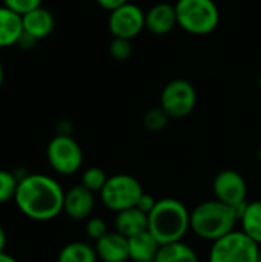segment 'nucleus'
I'll return each instance as SVG.
<instances>
[{"label": "nucleus", "instance_id": "obj_7", "mask_svg": "<svg viewBox=\"0 0 261 262\" xmlns=\"http://www.w3.org/2000/svg\"><path fill=\"white\" fill-rule=\"evenodd\" d=\"M51 169L63 177L77 173L83 164V150L72 135H55L46 146Z\"/></svg>", "mask_w": 261, "mask_h": 262}, {"label": "nucleus", "instance_id": "obj_2", "mask_svg": "<svg viewBox=\"0 0 261 262\" xmlns=\"http://www.w3.org/2000/svg\"><path fill=\"white\" fill-rule=\"evenodd\" d=\"M148 220V232L160 246L183 241L191 230V210L177 198L158 200Z\"/></svg>", "mask_w": 261, "mask_h": 262}, {"label": "nucleus", "instance_id": "obj_15", "mask_svg": "<svg viewBox=\"0 0 261 262\" xmlns=\"http://www.w3.org/2000/svg\"><path fill=\"white\" fill-rule=\"evenodd\" d=\"M148 215L138 210L137 207L126 209L123 212L115 213L114 218V230L126 238H132L143 232H148Z\"/></svg>", "mask_w": 261, "mask_h": 262}, {"label": "nucleus", "instance_id": "obj_33", "mask_svg": "<svg viewBox=\"0 0 261 262\" xmlns=\"http://www.w3.org/2000/svg\"><path fill=\"white\" fill-rule=\"evenodd\" d=\"M258 262H261V250H260V258H258Z\"/></svg>", "mask_w": 261, "mask_h": 262}, {"label": "nucleus", "instance_id": "obj_14", "mask_svg": "<svg viewBox=\"0 0 261 262\" xmlns=\"http://www.w3.org/2000/svg\"><path fill=\"white\" fill-rule=\"evenodd\" d=\"M22 20H23V34L35 41H40L48 35H51L55 26L52 12L43 6L25 14Z\"/></svg>", "mask_w": 261, "mask_h": 262}, {"label": "nucleus", "instance_id": "obj_6", "mask_svg": "<svg viewBox=\"0 0 261 262\" xmlns=\"http://www.w3.org/2000/svg\"><path fill=\"white\" fill-rule=\"evenodd\" d=\"M261 247L240 229L232 230L214 241L209 250V262H258Z\"/></svg>", "mask_w": 261, "mask_h": 262}, {"label": "nucleus", "instance_id": "obj_20", "mask_svg": "<svg viewBox=\"0 0 261 262\" xmlns=\"http://www.w3.org/2000/svg\"><path fill=\"white\" fill-rule=\"evenodd\" d=\"M57 262H98L95 247L83 241H72L62 247Z\"/></svg>", "mask_w": 261, "mask_h": 262}, {"label": "nucleus", "instance_id": "obj_34", "mask_svg": "<svg viewBox=\"0 0 261 262\" xmlns=\"http://www.w3.org/2000/svg\"><path fill=\"white\" fill-rule=\"evenodd\" d=\"M258 83H260V86H261V77H260V80H258Z\"/></svg>", "mask_w": 261, "mask_h": 262}, {"label": "nucleus", "instance_id": "obj_21", "mask_svg": "<svg viewBox=\"0 0 261 262\" xmlns=\"http://www.w3.org/2000/svg\"><path fill=\"white\" fill-rule=\"evenodd\" d=\"M108 175L103 169L97 167V166H91L88 169L83 170L82 173V186L86 187L88 190H91L92 193H100L102 189L105 187L106 181H108Z\"/></svg>", "mask_w": 261, "mask_h": 262}, {"label": "nucleus", "instance_id": "obj_27", "mask_svg": "<svg viewBox=\"0 0 261 262\" xmlns=\"http://www.w3.org/2000/svg\"><path fill=\"white\" fill-rule=\"evenodd\" d=\"M157 201H158V200H155L152 195H149V193H143V195H142V198H140V200H138V203H137V209H138V210H142L143 213L149 215V213L154 210V207H155Z\"/></svg>", "mask_w": 261, "mask_h": 262}, {"label": "nucleus", "instance_id": "obj_25", "mask_svg": "<svg viewBox=\"0 0 261 262\" xmlns=\"http://www.w3.org/2000/svg\"><path fill=\"white\" fill-rule=\"evenodd\" d=\"M108 224L103 218L98 216H91L89 220H86L85 224V233L89 239L92 241H98L100 238H103L108 233Z\"/></svg>", "mask_w": 261, "mask_h": 262}, {"label": "nucleus", "instance_id": "obj_24", "mask_svg": "<svg viewBox=\"0 0 261 262\" xmlns=\"http://www.w3.org/2000/svg\"><path fill=\"white\" fill-rule=\"evenodd\" d=\"M109 55L115 61H126V60H129V57L132 55L131 40L112 37V40L109 43Z\"/></svg>", "mask_w": 261, "mask_h": 262}, {"label": "nucleus", "instance_id": "obj_16", "mask_svg": "<svg viewBox=\"0 0 261 262\" xmlns=\"http://www.w3.org/2000/svg\"><path fill=\"white\" fill-rule=\"evenodd\" d=\"M22 35H23L22 15L2 5L0 6V48L18 45Z\"/></svg>", "mask_w": 261, "mask_h": 262}, {"label": "nucleus", "instance_id": "obj_9", "mask_svg": "<svg viewBox=\"0 0 261 262\" xmlns=\"http://www.w3.org/2000/svg\"><path fill=\"white\" fill-rule=\"evenodd\" d=\"M212 192L215 200L234 207L237 215L248 203V183L245 177L234 169H225L215 175Z\"/></svg>", "mask_w": 261, "mask_h": 262}, {"label": "nucleus", "instance_id": "obj_13", "mask_svg": "<svg viewBox=\"0 0 261 262\" xmlns=\"http://www.w3.org/2000/svg\"><path fill=\"white\" fill-rule=\"evenodd\" d=\"M177 25L175 6L166 2L157 3L145 12V28L154 35H166Z\"/></svg>", "mask_w": 261, "mask_h": 262}, {"label": "nucleus", "instance_id": "obj_22", "mask_svg": "<svg viewBox=\"0 0 261 262\" xmlns=\"http://www.w3.org/2000/svg\"><path fill=\"white\" fill-rule=\"evenodd\" d=\"M169 115L160 107H151L143 115V127L149 132H160L168 126Z\"/></svg>", "mask_w": 261, "mask_h": 262}, {"label": "nucleus", "instance_id": "obj_26", "mask_svg": "<svg viewBox=\"0 0 261 262\" xmlns=\"http://www.w3.org/2000/svg\"><path fill=\"white\" fill-rule=\"evenodd\" d=\"M3 5L18 15H25L42 6V0H3Z\"/></svg>", "mask_w": 261, "mask_h": 262}, {"label": "nucleus", "instance_id": "obj_5", "mask_svg": "<svg viewBox=\"0 0 261 262\" xmlns=\"http://www.w3.org/2000/svg\"><path fill=\"white\" fill-rule=\"evenodd\" d=\"M145 193L140 181L129 173H115L108 178L105 187L100 192L102 204L114 212H123L131 207H137L138 200Z\"/></svg>", "mask_w": 261, "mask_h": 262}, {"label": "nucleus", "instance_id": "obj_19", "mask_svg": "<svg viewBox=\"0 0 261 262\" xmlns=\"http://www.w3.org/2000/svg\"><path fill=\"white\" fill-rule=\"evenodd\" d=\"M155 262H200L197 252L185 241L160 246Z\"/></svg>", "mask_w": 261, "mask_h": 262}, {"label": "nucleus", "instance_id": "obj_10", "mask_svg": "<svg viewBox=\"0 0 261 262\" xmlns=\"http://www.w3.org/2000/svg\"><path fill=\"white\" fill-rule=\"evenodd\" d=\"M108 26L112 37L132 40L145 29V11L129 2L109 12Z\"/></svg>", "mask_w": 261, "mask_h": 262}, {"label": "nucleus", "instance_id": "obj_30", "mask_svg": "<svg viewBox=\"0 0 261 262\" xmlns=\"http://www.w3.org/2000/svg\"><path fill=\"white\" fill-rule=\"evenodd\" d=\"M0 262H18L14 256H11V255H8L6 252H3V253H0Z\"/></svg>", "mask_w": 261, "mask_h": 262}, {"label": "nucleus", "instance_id": "obj_18", "mask_svg": "<svg viewBox=\"0 0 261 262\" xmlns=\"http://www.w3.org/2000/svg\"><path fill=\"white\" fill-rule=\"evenodd\" d=\"M240 230L261 247V200L248 201L238 212Z\"/></svg>", "mask_w": 261, "mask_h": 262}, {"label": "nucleus", "instance_id": "obj_11", "mask_svg": "<svg viewBox=\"0 0 261 262\" xmlns=\"http://www.w3.org/2000/svg\"><path fill=\"white\" fill-rule=\"evenodd\" d=\"M95 207V196L82 184L72 186L65 192L63 212L74 221H86L91 218Z\"/></svg>", "mask_w": 261, "mask_h": 262}, {"label": "nucleus", "instance_id": "obj_3", "mask_svg": "<svg viewBox=\"0 0 261 262\" xmlns=\"http://www.w3.org/2000/svg\"><path fill=\"white\" fill-rule=\"evenodd\" d=\"M237 224L235 209L218 200L203 201L191 210V232L211 244L235 230Z\"/></svg>", "mask_w": 261, "mask_h": 262}, {"label": "nucleus", "instance_id": "obj_1", "mask_svg": "<svg viewBox=\"0 0 261 262\" xmlns=\"http://www.w3.org/2000/svg\"><path fill=\"white\" fill-rule=\"evenodd\" d=\"M65 190L60 183L43 173H25L18 180L14 203L29 220L45 223L63 212Z\"/></svg>", "mask_w": 261, "mask_h": 262}, {"label": "nucleus", "instance_id": "obj_29", "mask_svg": "<svg viewBox=\"0 0 261 262\" xmlns=\"http://www.w3.org/2000/svg\"><path fill=\"white\" fill-rule=\"evenodd\" d=\"M6 249V232L5 229L0 226V253H3Z\"/></svg>", "mask_w": 261, "mask_h": 262}, {"label": "nucleus", "instance_id": "obj_4", "mask_svg": "<svg viewBox=\"0 0 261 262\" xmlns=\"http://www.w3.org/2000/svg\"><path fill=\"white\" fill-rule=\"evenodd\" d=\"M177 25L192 35H208L220 23V11L214 0H177Z\"/></svg>", "mask_w": 261, "mask_h": 262}, {"label": "nucleus", "instance_id": "obj_8", "mask_svg": "<svg viewBox=\"0 0 261 262\" xmlns=\"http://www.w3.org/2000/svg\"><path fill=\"white\" fill-rule=\"evenodd\" d=\"M197 106V91L185 78H175L165 84L160 94V107L169 118H186Z\"/></svg>", "mask_w": 261, "mask_h": 262}, {"label": "nucleus", "instance_id": "obj_32", "mask_svg": "<svg viewBox=\"0 0 261 262\" xmlns=\"http://www.w3.org/2000/svg\"><path fill=\"white\" fill-rule=\"evenodd\" d=\"M257 157H258V158H260V160H261V149H260V150H258V154H257Z\"/></svg>", "mask_w": 261, "mask_h": 262}, {"label": "nucleus", "instance_id": "obj_23", "mask_svg": "<svg viewBox=\"0 0 261 262\" xmlns=\"http://www.w3.org/2000/svg\"><path fill=\"white\" fill-rule=\"evenodd\" d=\"M17 186H18L17 175L9 170L0 169V204H5L9 200H14Z\"/></svg>", "mask_w": 261, "mask_h": 262}, {"label": "nucleus", "instance_id": "obj_17", "mask_svg": "<svg viewBox=\"0 0 261 262\" xmlns=\"http://www.w3.org/2000/svg\"><path fill=\"white\" fill-rule=\"evenodd\" d=\"M129 243V261L132 262H155L160 244L149 233L143 232L132 238H128Z\"/></svg>", "mask_w": 261, "mask_h": 262}, {"label": "nucleus", "instance_id": "obj_31", "mask_svg": "<svg viewBox=\"0 0 261 262\" xmlns=\"http://www.w3.org/2000/svg\"><path fill=\"white\" fill-rule=\"evenodd\" d=\"M3 80H5V69H3L2 61H0V88H2V84H3Z\"/></svg>", "mask_w": 261, "mask_h": 262}, {"label": "nucleus", "instance_id": "obj_28", "mask_svg": "<svg viewBox=\"0 0 261 262\" xmlns=\"http://www.w3.org/2000/svg\"><path fill=\"white\" fill-rule=\"evenodd\" d=\"M95 2L102 8L108 9L109 12L114 11V9H117V8H120V6H123V5H126V3H129V0H95Z\"/></svg>", "mask_w": 261, "mask_h": 262}, {"label": "nucleus", "instance_id": "obj_12", "mask_svg": "<svg viewBox=\"0 0 261 262\" xmlns=\"http://www.w3.org/2000/svg\"><path fill=\"white\" fill-rule=\"evenodd\" d=\"M95 252L102 262H128L129 261V243L128 238L112 230L103 238L95 241Z\"/></svg>", "mask_w": 261, "mask_h": 262}]
</instances>
